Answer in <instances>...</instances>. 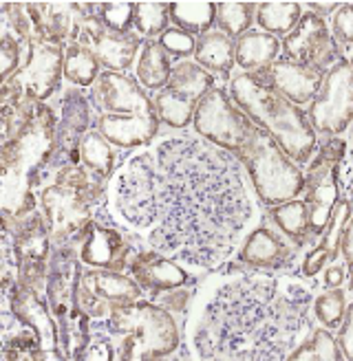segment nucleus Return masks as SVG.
Instances as JSON below:
<instances>
[{
  "label": "nucleus",
  "mask_w": 353,
  "mask_h": 361,
  "mask_svg": "<svg viewBox=\"0 0 353 361\" xmlns=\"http://www.w3.org/2000/svg\"><path fill=\"white\" fill-rule=\"evenodd\" d=\"M155 157L159 180L150 247L190 267H219L232 256L254 212L241 161L188 135L164 139Z\"/></svg>",
  "instance_id": "1"
},
{
  "label": "nucleus",
  "mask_w": 353,
  "mask_h": 361,
  "mask_svg": "<svg viewBox=\"0 0 353 361\" xmlns=\"http://www.w3.org/2000/svg\"><path fill=\"white\" fill-rule=\"evenodd\" d=\"M311 295L298 284L241 278L223 284L203 309L192 344L201 359L272 361L287 355L309 331Z\"/></svg>",
  "instance_id": "2"
},
{
  "label": "nucleus",
  "mask_w": 353,
  "mask_h": 361,
  "mask_svg": "<svg viewBox=\"0 0 353 361\" xmlns=\"http://www.w3.org/2000/svg\"><path fill=\"white\" fill-rule=\"evenodd\" d=\"M53 161H58V119L53 108L40 102L25 128L3 141V221H20L35 212L33 188L42 183Z\"/></svg>",
  "instance_id": "3"
},
{
  "label": "nucleus",
  "mask_w": 353,
  "mask_h": 361,
  "mask_svg": "<svg viewBox=\"0 0 353 361\" xmlns=\"http://www.w3.org/2000/svg\"><path fill=\"white\" fill-rule=\"evenodd\" d=\"M229 97L254 126L268 133L287 152L294 164H309L318 148V135L300 106L292 104L261 75L245 71L229 80Z\"/></svg>",
  "instance_id": "4"
},
{
  "label": "nucleus",
  "mask_w": 353,
  "mask_h": 361,
  "mask_svg": "<svg viewBox=\"0 0 353 361\" xmlns=\"http://www.w3.org/2000/svg\"><path fill=\"white\" fill-rule=\"evenodd\" d=\"M95 130H100L113 146L131 150L148 143L159 133V115L155 102L144 93L141 84L115 71H102L93 86Z\"/></svg>",
  "instance_id": "5"
},
{
  "label": "nucleus",
  "mask_w": 353,
  "mask_h": 361,
  "mask_svg": "<svg viewBox=\"0 0 353 361\" xmlns=\"http://www.w3.org/2000/svg\"><path fill=\"white\" fill-rule=\"evenodd\" d=\"M106 180L82 164H64L53 172V183L40 192V207L53 245L80 247L93 221V207L104 201Z\"/></svg>",
  "instance_id": "6"
},
{
  "label": "nucleus",
  "mask_w": 353,
  "mask_h": 361,
  "mask_svg": "<svg viewBox=\"0 0 353 361\" xmlns=\"http://www.w3.org/2000/svg\"><path fill=\"white\" fill-rule=\"evenodd\" d=\"M104 319L100 326L93 324V335L109 337L117 359H164L181 344V333L172 313L157 302L137 300L121 304Z\"/></svg>",
  "instance_id": "7"
},
{
  "label": "nucleus",
  "mask_w": 353,
  "mask_h": 361,
  "mask_svg": "<svg viewBox=\"0 0 353 361\" xmlns=\"http://www.w3.org/2000/svg\"><path fill=\"white\" fill-rule=\"evenodd\" d=\"M80 251L76 245H53L49 260L47 302L58 322L60 346L64 359H82L86 346L91 344L93 324L78 302V286L82 271Z\"/></svg>",
  "instance_id": "8"
},
{
  "label": "nucleus",
  "mask_w": 353,
  "mask_h": 361,
  "mask_svg": "<svg viewBox=\"0 0 353 361\" xmlns=\"http://www.w3.org/2000/svg\"><path fill=\"white\" fill-rule=\"evenodd\" d=\"M237 159L241 161V166L247 168L254 192L265 207H276L294 201L300 196V192H305L303 168L294 164L287 152L258 126Z\"/></svg>",
  "instance_id": "9"
},
{
  "label": "nucleus",
  "mask_w": 353,
  "mask_h": 361,
  "mask_svg": "<svg viewBox=\"0 0 353 361\" xmlns=\"http://www.w3.org/2000/svg\"><path fill=\"white\" fill-rule=\"evenodd\" d=\"M64 49L47 40H31L27 44V56L18 71L3 80L0 86V102L20 104L47 102L60 86L64 75Z\"/></svg>",
  "instance_id": "10"
},
{
  "label": "nucleus",
  "mask_w": 353,
  "mask_h": 361,
  "mask_svg": "<svg viewBox=\"0 0 353 361\" xmlns=\"http://www.w3.org/2000/svg\"><path fill=\"white\" fill-rule=\"evenodd\" d=\"M157 157L139 152L124 166L113 185V207L119 219L137 231L157 225Z\"/></svg>",
  "instance_id": "11"
},
{
  "label": "nucleus",
  "mask_w": 353,
  "mask_h": 361,
  "mask_svg": "<svg viewBox=\"0 0 353 361\" xmlns=\"http://www.w3.org/2000/svg\"><path fill=\"white\" fill-rule=\"evenodd\" d=\"M194 133L212 146L232 152L234 157L250 141L256 126L227 95L221 86H212L194 111Z\"/></svg>",
  "instance_id": "12"
},
{
  "label": "nucleus",
  "mask_w": 353,
  "mask_h": 361,
  "mask_svg": "<svg viewBox=\"0 0 353 361\" xmlns=\"http://www.w3.org/2000/svg\"><path fill=\"white\" fill-rule=\"evenodd\" d=\"M5 231L11 238L16 258V282L27 284L35 291H47L49 260L53 254L51 231L44 221V214L31 212L20 221H3Z\"/></svg>",
  "instance_id": "13"
},
{
  "label": "nucleus",
  "mask_w": 353,
  "mask_h": 361,
  "mask_svg": "<svg viewBox=\"0 0 353 361\" xmlns=\"http://www.w3.org/2000/svg\"><path fill=\"white\" fill-rule=\"evenodd\" d=\"M347 152V143L338 137H329L309 161L305 174V198L309 209V225L313 236H321L327 227L335 203L340 201V166Z\"/></svg>",
  "instance_id": "14"
},
{
  "label": "nucleus",
  "mask_w": 353,
  "mask_h": 361,
  "mask_svg": "<svg viewBox=\"0 0 353 361\" xmlns=\"http://www.w3.org/2000/svg\"><path fill=\"white\" fill-rule=\"evenodd\" d=\"M212 86H217L215 75L208 73L197 62L184 60L174 64L170 82L152 99L159 121L176 130L188 128V126H192L199 102Z\"/></svg>",
  "instance_id": "15"
},
{
  "label": "nucleus",
  "mask_w": 353,
  "mask_h": 361,
  "mask_svg": "<svg viewBox=\"0 0 353 361\" xmlns=\"http://www.w3.org/2000/svg\"><path fill=\"white\" fill-rule=\"evenodd\" d=\"M307 119L316 135L338 137L353 123V86L349 58L335 62L325 75L321 93L313 97Z\"/></svg>",
  "instance_id": "16"
},
{
  "label": "nucleus",
  "mask_w": 353,
  "mask_h": 361,
  "mask_svg": "<svg viewBox=\"0 0 353 361\" xmlns=\"http://www.w3.org/2000/svg\"><path fill=\"white\" fill-rule=\"evenodd\" d=\"M141 295H144V288L135 282V278L124 276L121 271L93 267L82 271L78 302L91 319H104L115 306L137 302Z\"/></svg>",
  "instance_id": "17"
},
{
  "label": "nucleus",
  "mask_w": 353,
  "mask_h": 361,
  "mask_svg": "<svg viewBox=\"0 0 353 361\" xmlns=\"http://www.w3.org/2000/svg\"><path fill=\"white\" fill-rule=\"evenodd\" d=\"M282 51L287 60L316 68L321 73H327L335 62L342 60L340 47L329 31V25L313 11H303L296 29L282 38Z\"/></svg>",
  "instance_id": "18"
},
{
  "label": "nucleus",
  "mask_w": 353,
  "mask_h": 361,
  "mask_svg": "<svg viewBox=\"0 0 353 361\" xmlns=\"http://www.w3.org/2000/svg\"><path fill=\"white\" fill-rule=\"evenodd\" d=\"M97 58L104 71H115V73H126L133 66L135 58L141 51L139 33H117L104 27V23L95 16H88L80 27L78 40Z\"/></svg>",
  "instance_id": "19"
},
{
  "label": "nucleus",
  "mask_w": 353,
  "mask_h": 361,
  "mask_svg": "<svg viewBox=\"0 0 353 361\" xmlns=\"http://www.w3.org/2000/svg\"><path fill=\"white\" fill-rule=\"evenodd\" d=\"M5 309H9L18 319L27 322L29 326H33V331L40 337L44 359H64L58 322L49 309V302L42 300L40 291H35L27 284L13 282L5 291Z\"/></svg>",
  "instance_id": "20"
},
{
  "label": "nucleus",
  "mask_w": 353,
  "mask_h": 361,
  "mask_svg": "<svg viewBox=\"0 0 353 361\" xmlns=\"http://www.w3.org/2000/svg\"><path fill=\"white\" fill-rule=\"evenodd\" d=\"M35 38L51 44L76 42L82 23L97 13V3H27Z\"/></svg>",
  "instance_id": "21"
},
{
  "label": "nucleus",
  "mask_w": 353,
  "mask_h": 361,
  "mask_svg": "<svg viewBox=\"0 0 353 361\" xmlns=\"http://www.w3.org/2000/svg\"><path fill=\"white\" fill-rule=\"evenodd\" d=\"M80 260L86 267L93 269H111L121 271L131 267L137 249H133L126 233H121L113 225H104L100 221H91L86 231V238L78 247Z\"/></svg>",
  "instance_id": "22"
},
{
  "label": "nucleus",
  "mask_w": 353,
  "mask_h": 361,
  "mask_svg": "<svg viewBox=\"0 0 353 361\" xmlns=\"http://www.w3.org/2000/svg\"><path fill=\"white\" fill-rule=\"evenodd\" d=\"M128 274L144 291L152 293L155 298L174 291V288H184L190 282L188 271L157 249H139L131 260Z\"/></svg>",
  "instance_id": "23"
},
{
  "label": "nucleus",
  "mask_w": 353,
  "mask_h": 361,
  "mask_svg": "<svg viewBox=\"0 0 353 361\" xmlns=\"http://www.w3.org/2000/svg\"><path fill=\"white\" fill-rule=\"evenodd\" d=\"M256 75H261L265 82H270L274 88H278L292 104L305 106L311 104L313 97L321 93L327 73H321V71L309 68L305 64L292 62L287 58H278Z\"/></svg>",
  "instance_id": "24"
},
{
  "label": "nucleus",
  "mask_w": 353,
  "mask_h": 361,
  "mask_svg": "<svg viewBox=\"0 0 353 361\" xmlns=\"http://www.w3.org/2000/svg\"><path fill=\"white\" fill-rule=\"evenodd\" d=\"M294 245L289 240H282L276 231L270 227H256L239 251V260L245 267L274 271V269H287L294 260Z\"/></svg>",
  "instance_id": "25"
},
{
  "label": "nucleus",
  "mask_w": 353,
  "mask_h": 361,
  "mask_svg": "<svg viewBox=\"0 0 353 361\" xmlns=\"http://www.w3.org/2000/svg\"><path fill=\"white\" fill-rule=\"evenodd\" d=\"M353 216V205L349 198H340L335 203L333 212H331V219L327 223V227L323 229V233L318 238V245L309 251L303 260V267H300V274L305 278H313L318 271L333 264L338 260V256L342 254L340 247H342V233L345 227L349 223V219Z\"/></svg>",
  "instance_id": "26"
},
{
  "label": "nucleus",
  "mask_w": 353,
  "mask_h": 361,
  "mask_svg": "<svg viewBox=\"0 0 353 361\" xmlns=\"http://www.w3.org/2000/svg\"><path fill=\"white\" fill-rule=\"evenodd\" d=\"M280 40L272 33L250 29L243 33L239 40H234L237 64L245 73H261L268 68L274 60H278Z\"/></svg>",
  "instance_id": "27"
},
{
  "label": "nucleus",
  "mask_w": 353,
  "mask_h": 361,
  "mask_svg": "<svg viewBox=\"0 0 353 361\" xmlns=\"http://www.w3.org/2000/svg\"><path fill=\"white\" fill-rule=\"evenodd\" d=\"M194 62L208 73H215L223 80H229L237 64L234 40L227 38L225 33L212 29L210 33L197 38V49H194Z\"/></svg>",
  "instance_id": "28"
},
{
  "label": "nucleus",
  "mask_w": 353,
  "mask_h": 361,
  "mask_svg": "<svg viewBox=\"0 0 353 361\" xmlns=\"http://www.w3.org/2000/svg\"><path fill=\"white\" fill-rule=\"evenodd\" d=\"M270 221L296 249L305 247L313 238V231L309 225V209L307 203L300 201V198L270 207Z\"/></svg>",
  "instance_id": "29"
},
{
  "label": "nucleus",
  "mask_w": 353,
  "mask_h": 361,
  "mask_svg": "<svg viewBox=\"0 0 353 361\" xmlns=\"http://www.w3.org/2000/svg\"><path fill=\"white\" fill-rule=\"evenodd\" d=\"M172 56L159 40H146L137 62V82L148 90H162L172 75Z\"/></svg>",
  "instance_id": "30"
},
{
  "label": "nucleus",
  "mask_w": 353,
  "mask_h": 361,
  "mask_svg": "<svg viewBox=\"0 0 353 361\" xmlns=\"http://www.w3.org/2000/svg\"><path fill=\"white\" fill-rule=\"evenodd\" d=\"M80 164L86 170L97 174L100 178L109 180L117 166V154H115L113 143L100 130H88L80 139Z\"/></svg>",
  "instance_id": "31"
},
{
  "label": "nucleus",
  "mask_w": 353,
  "mask_h": 361,
  "mask_svg": "<svg viewBox=\"0 0 353 361\" xmlns=\"http://www.w3.org/2000/svg\"><path fill=\"white\" fill-rule=\"evenodd\" d=\"M170 20L192 38H201L217 25V3H170Z\"/></svg>",
  "instance_id": "32"
},
{
  "label": "nucleus",
  "mask_w": 353,
  "mask_h": 361,
  "mask_svg": "<svg viewBox=\"0 0 353 361\" xmlns=\"http://www.w3.org/2000/svg\"><path fill=\"white\" fill-rule=\"evenodd\" d=\"M102 64L97 58L80 42H68L64 49V78L68 84L88 88L95 86L97 78L102 75Z\"/></svg>",
  "instance_id": "33"
},
{
  "label": "nucleus",
  "mask_w": 353,
  "mask_h": 361,
  "mask_svg": "<svg viewBox=\"0 0 353 361\" xmlns=\"http://www.w3.org/2000/svg\"><path fill=\"white\" fill-rule=\"evenodd\" d=\"M300 16H303L300 3H258L256 23L265 33L289 35L300 23Z\"/></svg>",
  "instance_id": "34"
},
{
  "label": "nucleus",
  "mask_w": 353,
  "mask_h": 361,
  "mask_svg": "<svg viewBox=\"0 0 353 361\" xmlns=\"http://www.w3.org/2000/svg\"><path fill=\"white\" fill-rule=\"evenodd\" d=\"M258 3H217V27L227 38L239 40L256 20Z\"/></svg>",
  "instance_id": "35"
},
{
  "label": "nucleus",
  "mask_w": 353,
  "mask_h": 361,
  "mask_svg": "<svg viewBox=\"0 0 353 361\" xmlns=\"http://www.w3.org/2000/svg\"><path fill=\"white\" fill-rule=\"evenodd\" d=\"M287 359H329V361H340L345 359V353L329 329H316L311 331L309 339L300 341V344L287 355Z\"/></svg>",
  "instance_id": "36"
},
{
  "label": "nucleus",
  "mask_w": 353,
  "mask_h": 361,
  "mask_svg": "<svg viewBox=\"0 0 353 361\" xmlns=\"http://www.w3.org/2000/svg\"><path fill=\"white\" fill-rule=\"evenodd\" d=\"M170 3H135V29L144 38H162L170 29Z\"/></svg>",
  "instance_id": "37"
},
{
  "label": "nucleus",
  "mask_w": 353,
  "mask_h": 361,
  "mask_svg": "<svg viewBox=\"0 0 353 361\" xmlns=\"http://www.w3.org/2000/svg\"><path fill=\"white\" fill-rule=\"evenodd\" d=\"M347 313V300L340 286L327 288L313 300V315L325 329H340V324Z\"/></svg>",
  "instance_id": "38"
},
{
  "label": "nucleus",
  "mask_w": 353,
  "mask_h": 361,
  "mask_svg": "<svg viewBox=\"0 0 353 361\" xmlns=\"http://www.w3.org/2000/svg\"><path fill=\"white\" fill-rule=\"evenodd\" d=\"M97 18L117 33H133L135 27V3H97Z\"/></svg>",
  "instance_id": "39"
},
{
  "label": "nucleus",
  "mask_w": 353,
  "mask_h": 361,
  "mask_svg": "<svg viewBox=\"0 0 353 361\" xmlns=\"http://www.w3.org/2000/svg\"><path fill=\"white\" fill-rule=\"evenodd\" d=\"M27 44L29 42L20 40L11 31H3V40H0V73H3V80H7L23 64L27 56Z\"/></svg>",
  "instance_id": "40"
},
{
  "label": "nucleus",
  "mask_w": 353,
  "mask_h": 361,
  "mask_svg": "<svg viewBox=\"0 0 353 361\" xmlns=\"http://www.w3.org/2000/svg\"><path fill=\"white\" fill-rule=\"evenodd\" d=\"M162 47L170 53V56H176V58H188V56H194V49H197V40L192 38L190 33L181 31V29H168L162 38H159Z\"/></svg>",
  "instance_id": "41"
},
{
  "label": "nucleus",
  "mask_w": 353,
  "mask_h": 361,
  "mask_svg": "<svg viewBox=\"0 0 353 361\" xmlns=\"http://www.w3.org/2000/svg\"><path fill=\"white\" fill-rule=\"evenodd\" d=\"M331 33L338 44L353 47V3L340 5V9L333 13Z\"/></svg>",
  "instance_id": "42"
},
{
  "label": "nucleus",
  "mask_w": 353,
  "mask_h": 361,
  "mask_svg": "<svg viewBox=\"0 0 353 361\" xmlns=\"http://www.w3.org/2000/svg\"><path fill=\"white\" fill-rule=\"evenodd\" d=\"M338 344L345 353V359H351L353 361V302L347 304V313H345V319L338 329Z\"/></svg>",
  "instance_id": "43"
},
{
  "label": "nucleus",
  "mask_w": 353,
  "mask_h": 361,
  "mask_svg": "<svg viewBox=\"0 0 353 361\" xmlns=\"http://www.w3.org/2000/svg\"><path fill=\"white\" fill-rule=\"evenodd\" d=\"M342 256H345V262H347V269H349V288L353 293V216L349 219L347 227H345V233H342Z\"/></svg>",
  "instance_id": "44"
},
{
  "label": "nucleus",
  "mask_w": 353,
  "mask_h": 361,
  "mask_svg": "<svg viewBox=\"0 0 353 361\" xmlns=\"http://www.w3.org/2000/svg\"><path fill=\"white\" fill-rule=\"evenodd\" d=\"M345 282V269L338 264V262H333L325 269V286L327 288H335V286H340Z\"/></svg>",
  "instance_id": "45"
},
{
  "label": "nucleus",
  "mask_w": 353,
  "mask_h": 361,
  "mask_svg": "<svg viewBox=\"0 0 353 361\" xmlns=\"http://www.w3.org/2000/svg\"><path fill=\"white\" fill-rule=\"evenodd\" d=\"M309 5V11L318 13L321 18L329 16V13H335L340 9V3H307Z\"/></svg>",
  "instance_id": "46"
},
{
  "label": "nucleus",
  "mask_w": 353,
  "mask_h": 361,
  "mask_svg": "<svg viewBox=\"0 0 353 361\" xmlns=\"http://www.w3.org/2000/svg\"><path fill=\"white\" fill-rule=\"evenodd\" d=\"M349 201H351V205H353V180H349Z\"/></svg>",
  "instance_id": "47"
},
{
  "label": "nucleus",
  "mask_w": 353,
  "mask_h": 361,
  "mask_svg": "<svg viewBox=\"0 0 353 361\" xmlns=\"http://www.w3.org/2000/svg\"><path fill=\"white\" fill-rule=\"evenodd\" d=\"M349 68H351V86H353V58H349Z\"/></svg>",
  "instance_id": "48"
},
{
  "label": "nucleus",
  "mask_w": 353,
  "mask_h": 361,
  "mask_svg": "<svg viewBox=\"0 0 353 361\" xmlns=\"http://www.w3.org/2000/svg\"><path fill=\"white\" fill-rule=\"evenodd\" d=\"M351 154H353V150H351Z\"/></svg>",
  "instance_id": "49"
}]
</instances>
